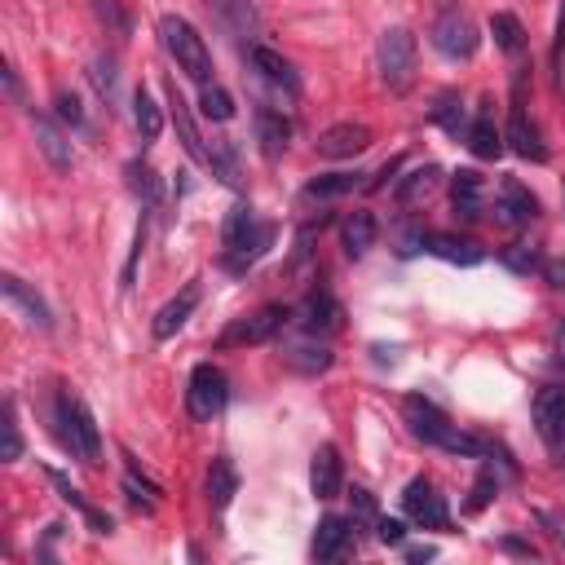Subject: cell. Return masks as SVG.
Segmentation results:
<instances>
[{"label": "cell", "mask_w": 565, "mask_h": 565, "mask_svg": "<svg viewBox=\"0 0 565 565\" xmlns=\"http://www.w3.org/2000/svg\"><path fill=\"white\" fill-rule=\"evenodd\" d=\"M45 477L53 482V490H58V499H62V504H71V508H76V513H80L84 521H89V526H93V535H111V530H115V521L106 517V513H98V508H93L89 499H84L80 490L67 482V473H58V468H45Z\"/></svg>", "instance_id": "obj_22"}, {"label": "cell", "mask_w": 565, "mask_h": 565, "mask_svg": "<svg viewBox=\"0 0 565 565\" xmlns=\"http://www.w3.org/2000/svg\"><path fill=\"white\" fill-rule=\"evenodd\" d=\"M407 557H411V561H429L433 548H407Z\"/></svg>", "instance_id": "obj_49"}, {"label": "cell", "mask_w": 565, "mask_h": 565, "mask_svg": "<svg viewBox=\"0 0 565 565\" xmlns=\"http://www.w3.org/2000/svg\"><path fill=\"white\" fill-rule=\"evenodd\" d=\"M199 111H204L212 124H230L234 120V98L221 89V84H204V93H199Z\"/></svg>", "instance_id": "obj_34"}, {"label": "cell", "mask_w": 565, "mask_h": 565, "mask_svg": "<svg viewBox=\"0 0 565 565\" xmlns=\"http://www.w3.org/2000/svg\"><path fill=\"white\" fill-rule=\"evenodd\" d=\"M208 168L217 173L226 186H239V159H234V146L230 142H212L208 151Z\"/></svg>", "instance_id": "obj_36"}, {"label": "cell", "mask_w": 565, "mask_h": 565, "mask_svg": "<svg viewBox=\"0 0 565 565\" xmlns=\"http://www.w3.org/2000/svg\"><path fill=\"white\" fill-rule=\"evenodd\" d=\"M499 495V477H495V468H482V477H477V486H473V499H468V513H482V508L490 504V499Z\"/></svg>", "instance_id": "obj_39"}, {"label": "cell", "mask_w": 565, "mask_h": 565, "mask_svg": "<svg viewBox=\"0 0 565 565\" xmlns=\"http://www.w3.org/2000/svg\"><path fill=\"white\" fill-rule=\"evenodd\" d=\"M133 120H137L142 142H159V133H164V106L151 98V89H137L133 93Z\"/></svg>", "instance_id": "obj_32"}, {"label": "cell", "mask_w": 565, "mask_h": 565, "mask_svg": "<svg viewBox=\"0 0 565 565\" xmlns=\"http://www.w3.org/2000/svg\"><path fill=\"white\" fill-rule=\"evenodd\" d=\"M31 124H36V146H40V155L53 164V173H71V142H67V133H62L49 115H36Z\"/></svg>", "instance_id": "obj_24"}, {"label": "cell", "mask_w": 565, "mask_h": 565, "mask_svg": "<svg viewBox=\"0 0 565 565\" xmlns=\"http://www.w3.org/2000/svg\"><path fill=\"white\" fill-rule=\"evenodd\" d=\"M402 415H407L411 433L420 437L424 446H437V451L446 455H464V460H486L490 455V442L473 433H460V424H451V415H446L437 402L420 398V393H411L407 402H402Z\"/></svg>", "instance_id": "obj_1"}, {"label": "cell", "mask_w": 565, "mask_h": 565, "mask_svg": "<svg viewBox=\"0 0 565 565\" xmlns=\"http://www.w3.org/2000/svg\"><path fill=\"white\" fill-rule=\"evenodd\" d=\"M504 552H517V557H539L535 543H521V539H504Z\"/></svg>", "instance_id": "obj_47"}, {"label": "cell", "mask_w": 565, "mask_h": 565, "mask_svg": "<svg viewBox=\"0 0 565 565\" xmlns=\"http://www.w3.org/2000/svg\"><path fill=\"white\" fill-rule=\"evenodd\" d=\"M252 124H257V142H261V151L270 155V159H279V155L287 151V142H292V120H287L283 111H274V106H257Z\"/></svg>", "instance_id": "obj_20"}, {"label": "cell", "mask_w": 565, "mask_h": 565, "mask_svg": "<svg viewBox=\"0 0 565 565\" xmlns=\"http://www.w3.org/2000/svg\"><path fill=\"white\" fill-rule=\"evenodd\" d=\"M376 535H380V543H393V548H402V543H407V526H402L398 517H380V521H376Z\"/></svg>", "instance_id": "obj_44"}, {"label": "cell", "mask_w": 565, "mask_h": 565, "mask_svg": "<svg viewBox=\"0 0 565 565\" xmlns=\"http://www.w3.org/2000/svg\"><path fill=\"white\" fill-rule=\"evenodd\" d=\"M495 217L504 221V226L521 230V226H530V221L539 217V199L530 195V190L521 186V181L508 177L504 186H499V195H495Z\"/></svg>", "instance_id": "obj_16"}, {"label": "cell", "mask_w": 565, "mask_h": 565, "mask_svg": "<svg viewBox=\"0 0 565 565\" xmlns=\"http://www.w3.org/2000/svg\"><path fill=\"white\" fill-rule=\"evenodd\" d=\"M292 318L309 336H332V332H340V323H345V309H340L332 292H309Z\"/></svg>", "instance_id": "obj_11"}, {"label": "cell", "mask_w": 565, "mask_h": 565, "mask_svg": "<svg viewBox=\"0 0 565 565\" xmlns=\"http://www.w3.org/2000/svg\"><path fill=\"white\" fill-rule=\"evenodd\" d=\"M53 411H58V437H62V446H67L76 460L98 464V460H102V433H98V420H93V411L84 407L76 393H58Z\"/></svg>", "instance_id": "obj_3"}, {"label": "cell", "mask_w": 565, "mask_h": 565, "mask_svg": "<svg viewBox=\"0 0 565 565\" xmlns=\"http://www.w3.org/2000/svg\"><path fill=\"white\" fill-rule=\"evenodd\" d=\"M504 265L517 274H530V270H543L539 265V252L535 248H521V243H513V248H504Z\"/></svg>", "instance_id": "obj_41"}, {"label": "cell", "mask_w": 565, "mask_h": 565, "mask_svg": "<svg viewBox=\"0 0 565 565\" xmlns=\"http://www.w3.org/2000/svg\"><path fill=\"white\" fill-rule=\"evenodd\" d=\"M535 429L543 437V446L565 460V389L561 385H543L535 393Z\"/></svg>", "instance_id": "obj_9"}, {"label": "cell", "mask_w": 565, "mask_h": 565, "mask_svg": "<svg viewBox=\"0 0 565 565\" xmlns=\"http://www.w3.org/2000/svg\"><path fill=\"white\" fill-rule=\"evenodd\" d=\"M468 151H473L477 159H499L504 155V133L495 129V120H490L486 111L468 124Z\"/></svg>", "instance_id": "obj_30"}, {"label": "cell", "mask_w": 565, "mask_h": 565, "mask_svg": "<svg viewBox=\"0 0 565 565\" xmlns=\"http://www.w3.org/2000/svg\"><path fill=\"white\" fill-rule=\"evenodd\" d=\"M234 495H239V473H234V464L226 460V455H217L212 468H208V499H212V508L226 513Z\"/></svg>", "instance_id": "obj_28"}, {"label": "cell", "mask_w": 565, "mask_h": 565, "mask_svg": "<svg viewBox=\"0 0 565 565\" xmlns=\"http://www.w3.org/2000/svg\"><path fill=\"white\" fill-rule=\"evenodd\" d=\"M230 402V380L226 371L217 367V362H199L195 371H190V389H186V411L195 415V420H212V415H221Z\"/></svg>", "instance_id": "obj_7"}, {"label": "cell", "mask_w": 565, "mask_h": 565, "mask_svg": "<svg viewBox=\"0 0 565 565\" xmlns=\"http://www.w3.org/2000/svg\"><path fill=\"white\" fill-rule=\"evenodd\" d=\"M424 252H433V257H442L451 265H482V257H486L473 239H455V234H429Z\"/></svg>", "instance_id": "obj_27"}, {"label": "cell", "mask_w": 565, "mask_h": 565, "mask_svg": "<svg viewBox=\"0 0 565 565\" xmlns=\"http://www.w3.org/2000/svg\"><path fill=\"white\" fill-rule=\"evenodd\" d=\"M504 142L513 146V151L521 155V159H535V164H543L548 159V146H543V137H539V124L530 120L526 111H513V120H508V129H504Z\"/></svg>", "instance_id": "obj_21"}, {"label": "cell", "mask_w": 565, "mask_h": 565, "mask_svg": "<svg viewBox=\"0 0 565 565\" xmlns=\"http://www.w3.org/2000/svg\"><path fill=\"white\" fill-rule=\"evenodd\" d=\"M89 76H93V84H98L102 98L111 102V98H115V62H111V58H98V62H93Z\"/></svg>", "instance_id": "obj_42"}, {"label": "cell", "mask_w": 565, "mask_h": 565, "mask_svg": "<svg viewBox=\"0 0 565 565\" xmlns=\"http://www.w3.org/2000/svg\"><path fill=\"white\" fill-rule=\"evenodd\" d=\"M354 521H380V513H376V499H371V490H362V486H354Z\"/></svg>", "instance_id": "obj_45"}, {"label": "cell", "mask_w": 565, "mask_h": 565, "mask_svg": "<svg viewBox=\"0 0 565 565\" xmlns=\"http://www.w3.org/2000/svg\"><path fill=\"white\" fill-rule=\"evenodd\" d=\"M437 177H442V173H437V164H424V168H411V173H407V177H402V181H398V186H393V199H398V204H402V208H411V204H415V199H424V195H433V190H437Z\"/></svg>", "instance_id": "obj_31"}, {"label": "cell", "mask_w": 565, "mask_h": 565, "mask_svg": "<svg viewBox=\"0 0 565 565\" xmlns=\"http://www.w3.org/2000/svg\"><path fill=\"white\" fill-rule=\"evenodd\" d=\"M0 460H5V464L23 460V429H18L14 402H5V451H0Z\"/></svg>", "instance_id": "obj_38"}, {"label": "cell", "mask_w": 565, "mask_h": 565, "mask_svg": "<svg viewBox=\"0 0 565 565\" xmlns=\"http://www.w3.org/2000/svg\"><path fill=\"white\" fill-rule=\"evenodd\" d=\"M309 490H314V499H336L345 490V464H340V451L332 442H323L309 460Z\"/></svg>", "instance_id": "obj_14"}, {"label": "cell", "mask_w": 565, "mask_h": 565, "mask_svg": "<svg viewBox=\"0 0 565 565\" xmlns=\"http://www.w3.org/2000/svg\"><path fill=\"white\" fill-rule=\"evenodd\" d=\"M482 195H486V181L477 168H460V173L451 177V204L460 212L464 221H477L482 217Z\"/></svg>", "instance_id": "obj_23"}, {"label": "cell", "mask_w": 565, "mask_h": 565, "mask_svg": "<svg viewBox=\"0 0 565 565\" xmlns=\"http://www.w3.org/2000/svg\"><path fill=\"white\" fill-rule=\"evenodd\" d=\"M159 36H164V49H168V58L177 62L181 76H190V80H199V84H212V53L204 45V36H199V31L190 27L186 18L164 14Z\"/></svg>", "instance_id": "obj_4"}, {"label": "cell", "mask_w": 565, "mask_h": 565, "mask_svg": "<svg viewBox=\"0 0 565 565\" xmlns=\"http://www.w3.org/2000/svg\"><path fill=\"white\" fill-rule=\"evenodd\" d=\"M318 155L323 159H354L362 155L371 146V129L367 124H354V120H345V124H332L327 133H318Z\"/></svg>", "instance_id": "obj_15"}, {"label": "cell", "mask_w": 565, "mask_h": 565, "mask_svg": "<svg viewBox=\"0 0 565 565\" xmlns=\"http://www.w3.org/2000/svg\"><path fill=\"white\" fill-rule=\"evenodd\" d=\"M248 62H252V71H257L261 80H270V84H279L283 93H301V76H296V67L283 58L279 49H270V45H252L248 49Z\"/></svg>", "instance_id": "obj_19"}, {"label": "cell", "mask_w": 565, "mask_h": 565, "mask_svg": "<svg viewBox=\"0 0 565 565\" xmlns=\"http://www.w3.org/2000/svg\"><path fill=\"white\" fill-rule=\"evenodd\" d=\"M557 362H561V367H565V323L557 327Z\"/></svg>", "instance_id": "obj_48"}, {"label": "cell", "mask_w": 565, "mask_h": 565, "mask_svg": "<svg viewBox=\"0 0 565 565\" xmlns=\"http://www.w3.org/2000/svg\"><path fill=\"white\" fill-rule=\"evenodd\" d=\"M340 239H345V252L349 257H362V252H371L376 248V239H380V226H376V217L371 212H349L345 221H340Z\"/></svg>", "instance_id": "obj_26"}, {"label": "cell", "mask_w": 565, "mask_h": 565, "mask_svg": "<svg viewBox=\"0 0 565 565\" xmlns=\"http://www.w3.org/2000/svg\"><path fill=\"white\" fill-rule=\"evenodd\" d=\"M358 186H362V173H323V177L305 181L301 195H305V199H318V204H327V199H345V195H354Z\"/></svg>", "instance_id": "obj_29"}, {"label": "cell", "mask_w": 565, "mask_h": 565, "mask_svg": "<svg viewBox=\"0 0 565 565\" xmlns=\"http://www.w3.org/2000/svg\"><path fill=\"white\" fill-rule=\"evenodd\" d=\"M490 36L504 53H521L526 49V27L517 14H490Z\"/></svg>", "instance_id": "obj_33"}, {"label": "cell", "mask_w": 565, "mask_h": 565, "mask_svg": "<svg viewBox=\"0 0 565 565\" xmlns=\"http://www.w3.org/2000/svg\"><path fill=\"white\" fill-rule=\"evenodd\" d=\"M543 279H548L552 287H565V261H548V265H543Z\"/></svg>", "instance_id": "obj_46"}, {"label": "cell", "mask_w": 565, "mask_h": 565, "mask_svg": "<svg viewBox=\"0 0 565 565\" xmlns=\"http://www.w3.org/2000/svg\"><path fill=\"white\" fill-rule=\"evenodd\" d=\"M349 543H354V517H323L309 552H314V561H340L349 552Z\"/></svg>", "instance_id": "obj_18"}, {"label": "cell", "mask_w": 565, "mask_h": 565, "mask_svg": "<svg viewBox=\"0 0 565 565\" xmlns=\"http://www.w3.org/2000/svg\"><path fill=\"white\" fill-rule=\"evenodd\" d=\"M477 27H473V18H464L460 9H451V14H442L433 23V49L442 53V58H473L477 53Z\"/></svg>", "instance_id": "obj_10"}, {"label": "cell", "mask_w": 565, "mask_h": 565, "mask_svg": "<svg viewBox=\"0 0 565 565\" xmlns=\"http://www.w3.org/2000/svg\"><path fill=\"white\" fill-rule=\"evenodd\" d=\"M292 323V309L287 305H261L257 314L234 318L226 332L217 336V349H248V345H270L283 327Z\"/></svg>", "instance_id": "obj_6"}, {"label": "cell", "mask_w": 565, "mask_h": 565, "mask_svg": "<svg viewBox=\"0 0 565 565\" xmlns=\"http://www.w3.org/2000/svg\"><path fill=\"white\" fill-rule=\"evenodd\" d=\"M274 230L270 221H261L257 212H252V204H234L226 226H221V248H226V265H234V270H243V265L261 261L265 252H270L274 243Z\"/></svg>", "instance_id": "obj_2"}, {"label": "cell", "mask_w": 565, "mask_h": 565, "mask_svg": "<svg viewBox=\"0 0 565 565\" xmlns=\"http://www.w3.org/2000/svg\"><path fill=\"white\" fill-rule=\"evenodd\" d=\"M124 490H129V499H133V504L155 508L159 486H151V482H146V477H137V468H129V473H124Z\"/></svg>", "instance_id": "obj_40"}, {"label": "cell", "mask_w": 565, "mask_h": 565, "mask_svg": "<svg viewBox=\"0 0 565 565\" xmlns=\"http://www.w3.org/2000/svg\"><path fill=\"white\" fill-rule=\"evenodd\" d=\"M129 186H133V195L142 199L146 208L159 204V177H155L146 164H129Z\"/></svg>", "instance_id": "obj_37"}, {"label": "cell", "mask_w": 565, "mask_h": 565, "mask_svg": "<svg viewBox=\"0 0 565 565\" xmlns=\"http://www.w3.org/2000/svg\"><path fill=\"white\" fill-rule=\"evenodd\" d=\"M433 120L442 124L446 133H460V129H464V102H460V93H437Z\"/></svg>", "instance_id": "obj_35"}, {"label": "cell", "mask_w": 565, "mask_h": 565, "mask_svg": "<svg viewBox=\"0 0 565 565\" xmlns=\"http://www.w3.org/2000/svg\"><path fill=\"white\" fill-rule=\"evenodd\" d=\"M0 292H5V301L9 309H18V318H23L27 327H36V332H53V314H49V305L40 301L31 287L18 279V274H0Z\"/></svg>", "instance_id": "obj_12"}, {"label": "cell", "mask_w": 565, "mask_h": 565, "mask_svg": "<svg viewBox=\"0 0 565 565\" xmlns=\"http://www.w3.org/2000/svg\"><path fill=\"white\" fill-rule=\"evenodd\" d=\"M199 296H204V287H199V283L181 287V292L173 296V301H168V305L155 314L151 336H155V340H173V336L181 332V327L190 323V314H195V309H199Z\"/></svg>", "instance_id": "obj_17"}, {"label": "cell", "mask_w": 565, "mask_h": 565, "mask_svg": "<svg viewBox=\"0 0 565 565\" xmlns=\"http://www.w3.org/2000/svg\"><path fill=\"white\" fill-rule=\"evenodd\" d=\"M53 106H58V120H62V124H71V129H80V124H84V111H80V98H76V93H58V98H53Z\"/></svg>", "instance_id": "obj_43"}, {"label": "cell", "mask_w": 565, "mask_h": 565, "mask_svg": "<svg viewBox=\"0 0 565 565\" xmlns=\"http://www.w3.org/2000/svg\"><path fill=\"white\" fill-rule=\"evenodd\" d=\"M283 362H287L292 371H301V376H318V371L332 367L336 354L327 349V340L301 332V336H287V340H283Z\"/></svg>", "instance_id": "obj_13"}, {"label": "cell", "mask_w": 565, "mask_h": 565, "mask_svg": "<svg viewBox=\"0 0 565 565\" xmlns=\"http://www.w3.org/2000/svg\"><path fill=\"white\" fill-rule=\"evenodd\" d=\"M402 508L415 526L424 530H446L451 526V508H446V495H437L429 477H415V482L402 490Z\"/></svg>", "instance_id": "obj_8"}, {"label": "cell", "mask_w": 565, "mask_h": 565, "mask_svg": "<svg viewBox=\"0 0 565 565\" xmlns=\"http://www.w3.org/2000/svg\"><path fill=\"white\" fill-rule=\"evenodd\" d=\"M168 106H173V124H177V137H181V146H186V155L208 164V146H204V137H199V124H195V115H190L186 98L177 93V84L168 89Z\"/></svg>", "instance_id": "obj_25"}, {"label": "cell", "mask_w": 565, "mask_h": 565, "mask_svg": "<svg viewBox=\"0 0 565 565\" xmlns=\"http://www.w3.org/2000/svg\"><path fill=\"white\" fill-rule=\"evenodd\" d=\"M380 80H385L389 93H411L415 76H420V45H415V36L407 27H389L385 36H380Z\"/></svg>", "instance_id": "obj_5"}]
</instances>
